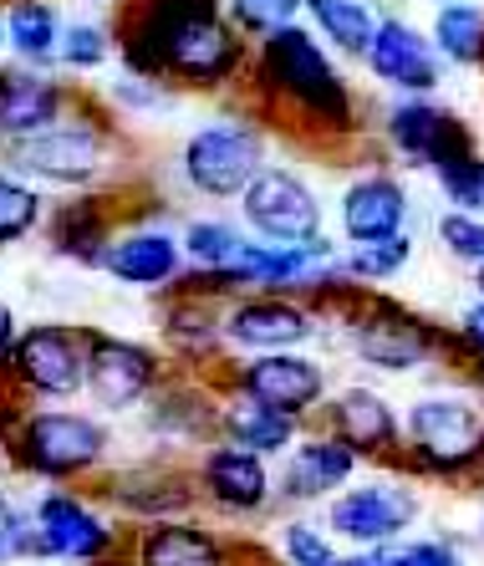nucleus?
<instances>
[{
	"instance_id": "obj_11",
	"label": "nucleus",
	"mask_w": 484,
	"mask_h": 566,
	"mask_svg": "<svg viewBox=\"0 0 484 566\" xmlns=\"http://www.w3.org/2000/svg\"><path fill=\"white\" fill-rule=\"evenodd\" d=\"M235 220L245 224V235L271 240V245H306V240L327 235L322 189L286 158H271L250 179V189L235 199Z\"/></svg>"
},
{
	"instance_id": "obj_36",
	"label": "nucleus",
	"mask_w": 484,
	"mask_h": 566,
	"mask_svg": "<svg viewBox=\"0 0 484 566\" xmlns=\"http://www.w3.org/2000/svg\"><path fill=\"white\" fill-rule=\"evenodd\" d=\"M433 240L449 261H459L464 271H480L484 265V214H470V210H439L433 220Z\"/></svg>"
},
{
	"instance_id": "obj_18",
	"label": "nucleus",
	"mask_w": 484,
	"mask_h": 566,
	"mask_svg": "<svg viewBox=\"0 0 484 566\" xmlns=\"http://www.w3.org/2000/svg\"><path fill=\"white\" fill-rule=\"evenodd\" d=\"M97 271H103V276H113L118 286L169 296V291L183 281L189 261H183L179 230H169V224H164V214H128L118 235L107 240V251H103V261H97Z\"/></svg>"
},
{
	"instance_id": "obj_3",
	"label": "nucleus",
	"mask_w": 484,
	"mask_h": 566,
	"mask_svg": "<svg viewBox=\"0 0 484 566\" xmlns=\"http://www.w3.org/2000/svg\"><path fill=\"white\" fill-rule=\"evenodd\" d=\"M327 332H337L353 363L382 378H419L429 368H454V327L398 302L388 291H357L327 306Z\"/></svg>"
},
{
	"instance_id": "obj_39",
	"label": "nucleus",
	"mask_w": 484,
	"mask_h": 566,
	"mask_svg": "<svg viewBox=\"0 0 484 566\" xmlns=\"http://www.w3.org/2000/svg\"><path fill=\"white\" fill-rule=\"evenodd\" d=\"M439 195H444L449 210H470V214H484V154L470 158V164H459L454 174L444 179H433Z\"/></svg>"
},
{
	"instance_id": "obj_35",
	"label": "nucleus",
	"mask_w": 484,
	"mask_h": 566,
	"mask_svg": "<svg viewBox=\"0 0 484 566\" xmlns=\"http://www.w3.org/2000/svg\"><path fill=\"white\" fill-rule=\"evenodd\" d=\"M113 52H118L113 27H103V21L82 15V21H66V27H62L56 66H62V72H72V77H87V72H103V66L113 62Z\"/></svg>"
},
{
	"instance_id": "obj_19",
	"label": "nucleus",
	"mask_w": 484,
	"mask_h": 566,
	"mask_svg": "<svg viewBox=\"0 0 484 566\" xmlns=\"http://www.w3.org/2000/svg\"><path fill=\"white\" fill-rule=\"evenodd\" d=\"M362 72L388 97H439L444 87V56L433 36L398 11H382V27L362 56Z\"/></svg>"
},
{
	"instance_id": "obj_26",
	"label": "nucleus",
	"mask_w": 484,
	"mask_h": 566,
	"mask_svg": "<svg viewBox=\"0 0 484 566\" xmlns=\"http://www.w3.org/2000/svg\"><path fill=\"white\" fill-rule=\"evenodd\" d=\"M164 343L169 357H179L183 373L210 378L224 357V337H220V302L189 296V291H169L164 296Z\"/></svg>"
},
{
	"instance_id": "obj_15",
	"label": "nucleus",
	"mask_w": 484,
	"mask_h": 566,
	"mask_svg": "<svg viewBox=\"0 0 484 566\" xmlns=\"http://www.w3.org/2000/svg\"><path fill=\"white\" fill-rule=\"evenodd\" d=\"M332 220H337L341 245L403 235L408 224H413V189H408L403 169H393L382 154L357 164L341 179L337 199H332Z\"/></svg>"
},
{
	"instance_id": "obj_47",
	"label": "nucleus",
	"mask_w": 484,
	"mask_h": 566,
	"mask_svg": "<svg viewBox=\"0 0 484 566\" xmlns=\"http://www.w3.org/2000/svg\"><path fill=\"white\" fill-rule=\"evenodd\" d=\"M107 6H123V0H107Z\"/></svg>"
},
{
	"instance_id": "obj_4",
	"label": "nucleus",
	"mask_w": 484,
	"mask_h": 566,
	"mask_svg": "<svg viewBox=\"0 0 484 566\" xmlns=\"http://www.w3.org/2000/svg\"><path fill=\"white\" fill-rule=\"evenodd\" d=\"M0 164L15 174H27L41 189H66V195H87V189H113L123 169V133L118 118L82 97L66 118L52 128L31 133L21 144L0 148Z\"/></svg>"
},
{
	"instance_id": "obj_28",
	"label": "nucleus",
	"mask_w": 484,
	"mask_h": 566,
	"mask_svg": "<svg viewBox=\"0 0 484 566\" xmlns=\"http://www.w3.org/2000/svg\"><path fill=\"white\" fill-rule=\"evenodd\" d=\"M302 21L322 36L327 52L347 56V62H362L382 27V11L372 0H302Z\"/></svg>"
},
{
	"instance_id": "obj_43",
	"label": "nucleus",
	"mask_w": 484,
	"mask_h": 566,
	"mask_svg": "<svg viewBox=\"0 0 484 566\" xmlns=\"http://www.w3.org/2000/svg\"><path fill=\"white\" fill-rule=\"evenodd\" d=\"M15 337H21V322H15V312H11V306L0 302V378H6V368H11Z\"/></svg>"
},
{
	"instance_id": "obj_30",
	"label": "nucleus",
	"mask_w": 484,
	"mask_h": 566,
	"mask_svg": "<svg viewBox=\"0 0 484 566\" xmlns=\"http://www.w3.org/2000/svg\"><path fill=\"white\" fill-rule=\"evenodd\" d=\"M429 36L444 56V66L459 72H484V6L480 0H459V6H439L429 21Z\"/></svg>"
},
{
	"instance_id": "obj_7",
	"label": "nucleus",
	"mask_w": 484,
	"mask_h": 566,
	"mask_svg": "<svg viewBox=\"0 0 484 566\" xmlns=\"http://www.w3.org/2000/svg\"><path fill=\"white\" fill-rule=\"evenodd\" d=\"M6 460L15 464L31 480H46V485H77L107 464L113 454V429L103 423V413L87 409H62V403H27L15 413V423L0 434Z\"/></svg>"
},
{
	"instance_id": "obj_37",
	"label": "nucleus",
	"mask_w": 484,
	"mask_h": 566,
	"mask_svg": "<svg viewBox=\"0 0 484 566\" xmlns=\"http://www.w3.org/2000/svg\"><path fill=\"white\" fill-rule=\"evenodd\" d=\"M107 97H113V107L128 113V118H144V113H158V107L173 103V93L164 87V82H148V77H138V72H123Z\"/></svg>"
},
{
	"instance_id": "obj_33",
	"label": "nucleus",
	"mask_w": 484,
	"mask_h": 566,
	"mask_svg": "<svg viewBox=\"0 0 484 566\" xmlns=\"http://www.w3.org/2000/svg\"><path fill=\"white\" fill-rule=\"evenodd\" d=\"M52 214V199L46 189L31 185L27 174H15L0 164V251L6 245H21L27 235H36L41 224Z\"/></svg>"
},
{
	"instance_id": "obj_13",
	"label": "nucleus",
	"mask_w": 484,
	"mask_h": 566,
	"mask_svg": "<svg viewBox=\"0 0 484 566\" xmlns=\"http://www.w3.org/2000/svg\"><path fill=\"white\" fill-rule=\"evenodd\" d=\"M220 337L230 357L255 353H302L327 337V312L281 291H245L220 302Z\"/></svg>"
},
{
	"instance_id": "obj_27",
	"label": "nucleus",
	"mask_w": 484,
	"mask_h": 566,
	"mask_svg": "<svg viewBox=\"0 0 484 566\" xmlns=\"http://www.w3.org/2000/svg\"><path fill=\"white\" fill-rule=\"evenodd\" d=\"M312 423L291 419L281 409H265V403H250V398H235V394H220V439L230 444L261 454V460H286V449L306 434Z\"/></svg>"
},
{
	"instance_id": "obj_34",
	"label": "nucleus",
	"mask_w": 484,
	"mask_h": 566,
	"mask_svg": "<svg viewBox=\"0 0 484 566\" xmlns=\"http://www.w3.org/2000/svg\"><path fill=\"white\" fill-rule=\"evenodd\" d=\"M275 556H281V566H337L341 541L327 531V521H312L296 511L275 526Z\"/></svg>"
},
{
	"instance_id": "obj_2",
	"label": "nucleus",
	"mask_w": 484,
	"mask_h": 566,
	"mask_svg": "<svg viewBox=\"0 0 484 566\" xmlns=\"http://www.w3.org/2000/svg\"><path fill=\"white\" fill-rule=\"evenodd\" d=\"M118 62L148 82H164L169 93H245L255 41L230 21L220 0H123Z\"/></svg>"
},
{
	"instance_id": "obj_10",
	"label": "nucleus",
	"mask_w": 484,
	"mask_h": 566,
	"mask_svg": "<svg viewBox=\"0 0 484 566\" xmlns=\"http://www.w3.org/2000/svg\"><path fill=\"white\" fill-rule=\"evenodd\" d=\"M423 495L419 480L408 470H382V474H357L347 490H337L322 505V521L341 546H398L408 531L419 526Z\"/></svg>"
},
{
	"instance_id": "obj_24",
	"label": "nucleus",
	"mask_w": 484,
	"mask_h": 566,
	"mask_svg": "<svg viewBox=\"0 0 484 566\" xmlns=\"http://www.w3.org/2000/svg\"><path fill=\"white\" fill-rule=\"evenodd\" d=\"M123 220H128V210L118 205L113 189H87V195L62 199V205L46 214L41 230H46L52 255L77 261V265H97L103 251H107V240L123 230Z\"/></svg>"
},
{
	"instance_id": "obj_31",
	"label": "nucleus",
	"mask_w": 484,
	"mask_h": 566,
	"mask_svg": "<svg viewBox=\"0 0 484 566\" xmlns=\"http://www.w3.org/2000/svg\"><path fill=\"white\" fill-rule=\"evenodd\" d=\"M413 251H419L413 230L388 240H362V245H341V276L353 281V291H382L413 265Z\"/></svg>"
},
{
	"instance_id": "obj_25",
	"label": "nucleus",
	"mask_w": 484,
	"mask_h": 566,
	"mask_svg": "<svg viewBox=\"0 0 484 566\" xmlns=\"http://www.w3.org/2000/svg\"><path fill=\"white\" fill-rule=\"evenodd\" d=\"M133 566H235V541L199 515L148 521L133 536Z\"/></svg>"
},
{
	"instance_id": "obj_41",
	"label": "nucleus",
	"mask_w": 484,
	"mask_h": 566,
	"mask_svg": "<svg viewBox=\"0 0 484 566\" xmlns=\"http://www.w3.org/2000/svg\"><path fill=\"white\" fill-rule=\"evenodd\" d=\"M27 531H31V511H21V505L0 490V566L15 562V556H27Z\"/></svg>"
},
{
	"instance_id": "obj_14",
	"label": "nucleus",
	"mask_w": 484,
	"mask_h": 566,
	"mask_svg": "<svg viewBox=\"0 0 484 566\" xmlns=\"http://www.w3.org/2000/svg\"><path fill=\"white\" fill-rule=\"evenodd\" d=\"M169 357L138 337L87 327V388L97 413H138L169 378Z\"/></svg>"
},
{
	"instance_id": "obj_21",
	"label": "nucleus",
	"mask_w": 484,
	"mask_h": 566,
	"mask_svg": "<svg viewBox=\"0 0 484 566\" xmlns=\"http://www.w3.org/2000/svg\"><path fill=\"white\" fill-rule=\"evenodd\" d=\"M31 526H36L41 556L56 562H77V566H97L118 552V531L82 490H46L31 505Z\"/></svg>"
},
{
	"instance_id": "obj_23",
	"label": "nucleus",
	"mask_w": 484,
	"mask_h": 566,
	"mask_svg": "<svg viewBox=\"0 0 484 566\" xmlns=\"http://www.w3.org/2000/svg\"><path fill=\"white\" fill-rule=\"evenodd\" d=\"M103 495L118 505L123 515H133L138 526L148 521H173V515H194L199 490H194V470L173 460H148L118 470L103 480Z\"/></svg>"
},
{
	"instance_id": "obj_16",
	"label": "nucleus",
	"mask_w": 484,
	"mask_h": 566,
	"mask_svg": "<svg viewBox=\"0 0 484 566\" xmlns=\"http://www.w3.org/2000/svg\"><path fill=\"white\" fill-rule=\"evenodd\" d=\"M316 423L327 434H337L362 464L398 470V460H403V409L382 388H372V382H341V388H332Z\"/></svg>"
},
{
	"instance_id": "obj_38",
	"label": "nucleus",
	"mask_w": 484,
	"mask_h": 566,
	"mask_svg": "<svg viewBox=\"0 0 484 566\" xmlns=\"http://www.w3.org/2000/svg\"><path fill=\"white\" fill-rule=\"evenodd\" d=\"M484 368V296L474 291V302L454 316V373Z\"/></svg>"
},
{
	"instance_id": "obj_8",
	"label": "nucleus",
	"mask_w": 484,
	"mask_h": 566,
	"mask_svg": "<svg viewBox=\"0 0 484 566\" xmlns=\"http://www.w3.org/2000/svg\"><path fill=\"white\" fill-rule=\"evenodd\" d=\"M372 148H378L393 169H423L433 179L454 174L459 164L480 158V138L454 107L439 97H388L372 113Z\"/></svg>"
},
{
	"instance_id": "obj_46",
	"label": "nucleus",
	"mask_w": 484,
	"mask_h": 566,
	"mask_svg": "<svg viewBox=\"0 0 484 566\" xmlns=\"http://www.w3.org/2000/svg\"><path fill=\"white\" fill-rule=\"evenodd\" d=\"M433 6H459V0H433Z\"/></svg>"
},
{
	"instance_id": "obj_9",
	"label": "nucleus",
	"mask_w": 484,
	"mask_h": 566,
	"mask_svg": "<svg viewBox=\"0 0 484 566\" xmlns=\"http://www.w3.org/2000/svg\"><path fill=\"white\" fill-rule=\"evenodd\" d=\"M210 382L220 394H235V398H250V403H265V409H281L302 423H316L322 403H327L332 388H337L327 357H316L312 347H302V353L224 357L220 368L210 373Z\"/></svg>"
},
{
	"instance_id": "obj_40",
	"label": "nucleus",
	"mask_w": 484,
	"mask_h": 566,
	"mask_svg": "<svg viewBox=\"0 0 484 566\" xmlns=\"http://www.w3.org/2000/svg\"><path fill=\"white\" fill-rule=\"evenodd\" d=\"M393 566H470L459 541L449 536H413V541H398L393 546Z\"/></svg>"
},
{
	"instance_id": "obj_22",
	"label": "nucleus",
	"mask_w": 484,
	"mask_h": 566,
	"mask_svg": "<svg viewBox=\"0 0 484 566\" xmlns=\"http://www.w3.org/2000/svg\"><path fill=\"white\" fill-rule=\"evenodd\" d=\"M82 103V93L72 82H62L56 72H41V66H0V148L21 144L31 133L52 128L56 118H66L72 107Z\"/></svg>"
},
{
	"instance_id": "obj_44",
	"label": "nucleus",
	"mask_w": 484,
	"mask_h": 566,
	"mask_svg": "<svg viewBox=\"0 0 484 566\" xmlns=\"http://www.w3.org/2000/svg\"><path fill=\"white\" fill-rule=\"evenodd\" d=\"M470 276H474V291L484 296V265H480V271H470Z\"/></svg>"
},
{
	"instance_id": "obj_20",
	"label": "nucleus",
	"mask_w": 484,
	"mask_h": 566,
	"mask_svg": "<svg viewBox=\"0 0 484 566\" xmlns=\"http://www.w3.org/2000/svg\"><path fill=\"white\" fill-rule=\"evenodd\" d=\"M357 474H362V460H357L337 434H327L322 423H312V429L286 449V460H275V505H291V511L327 505L337 490L353 485Z\"/></svg>"
},
{
	"instance_id": "obj_1",
	"label": "nucleus",
	"mask_w": 484,
	"mask_h": 566,
	"mask_svg": "<svg viewBox=\"0 0 484 566\" xmlns=\"http://www.w3.org/2000/svg\"><path fill=\"white\" fill-rule=\"evenodd\" d=\"M245 103L271 123L281 138L302 148H367L372 144V118L367 103L357 97L353 77L337 66V52L322 46L306 21L271 31L255 41L245 77Z\"/></svg>"
},
{
	"instance_id": "obj_45",
	"label": "nucleus",
	"mask_w": 484,
	"mask_h": 566,
	"mask_svg": "<svg viewBox=\"0 0 484 566\" xmlns=\"http://www.w3.org/2000/svg\"><path fill=\"white\" fill-rule=\"evenodd\" d=\"M0 52H6V11H0Z\"/></svg>"
},
{
	"instance_id": "obj_42",
	"label": "nucleus",
	"mask_w": 484,
	"mask_h": 566,
	"mask_svg": "<svg viewBox=\"0 0 484 566\" xmlns=\"http://www.w3.org/2000/svg\"><path fill=\"white\" fill-rule=\"evenodd\" d=\"M337 566H393V546H341Z\"/></svg>"
},
{
	"instance_id": "obj_17",
	"label": "nucleus",
	"mask_w": 484,
	"mask_h": 566,
	"mask_svg": "<svg viewBox=\"0 0 484 566\" xmlns=\"http://www.w3.org/2000/svg\"><path fill=\"white\" fill-rule=\"evenodd\" d=\"M189 470H194L199 501L230 521H261L275 505V464L230 439H210L204 449H194Z\"/></svg>"
},
{
	"instance_id": "obj_29",
	"label": "nucleus",
	"mask_w": 484,
	"mask_h": 566,
	"mask_svg": "<svg viewBox=\"0 0 484 566\" xmlns=\"http://www.w3.org/2000/svg\"><path fill=\"white\" fill-rule=\"evenodd\" d=\"M62 15L52 0H11L6 6V52L21 66H56V46H62Z\"/></svg>"
},
{
	"instance_id": "obj_12",
	"label": "nucleus",
	"mask_w": 484,
	"mask_h": 566,
	"mask_svg": "<svg viewBox=\"0 0 484 566\" xmlns=\"http://www.w3.org/2000/svg\"><path fill=\"white\" fill-rule=\"evenodd\" d=\"M6 388L21 403H72L87 388V327L72 322H31L15 337Z\"/></svg>"
},
{
	"instance_id": "obj_5",
	"label": "nucleus",
	"mask_w": 484,
	"mask_h": 566,
	"mask_svg": "<svg viewBox=\"0 0 484 566\" xmlns=\"http://www.w3.org/2000/svg\"><path fill=\"white\" fill-rule=\"evenodd\" d=\"M413 480H484V394L470 378L433 382L403 403V460Z\"/></svg>"
},
{
	"instance_id": "obj_6",
	"label": "nucleus",
	"mask_w": 484,
	"mask_h": 566,
	"mask_svg": "<svg viewBox=\"0 0 484 566\" xmlns=\"http://www.w3.org/2000/svg\"><path fill=\"white\" fill-rule=\"evenodd\" d=\"M271 148H275V128L250 103H240L183 133L173 169H179V185L194 199H204V205H235L250 189V179L275 158Z\"/></svg>"
},
{
	"instance_id": "obj_32",
	"label": "nucleus",
	"mask_w": 484,
	"mask_h": 566,
	"mask_svg": "<svg viewBox=\"0 0 484 566\" xmlns=\"http://www.w3.org/2000/svg\"><path fill=\"white\" fill-rule=\"evenodd\" d=\"M179 240H183L189 271H224L250 235H245V224L230 220V214H194V220H183Z\"/></svg>"
}]
</instances>
